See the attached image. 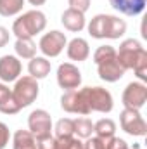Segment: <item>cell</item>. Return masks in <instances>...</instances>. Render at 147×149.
<instances>
[{
  "mask_svg": "<svg viewBox=\"0 0 147 149\" xmlns=\"http://www.w3.org/2000/svg\"><path fill=\"white\" fill-rule=\"evenodd\" d=\"M45 28H47V16L38 9L21 14L12 23V33L16 35V38H33L35 35L42 33Z\"/></svg>",
  "mask_w": 147,
  "mask_h": 149,
  "instance_id": "cell-1",
  "label": "cell"
},
{
  "mask_svg": "<svg viewBox=\"0 0 147 149\" xmlns=\"http://www.w3.org/2000/svg\"><path fill=\"white\" fill-rule=\"evenodd\" d=\"M38 94H40V85L38 80L33 76L26 74V76H19L16 80V85L12 88V97L16 101V104L19 106V109L31 106L37 101Z\"/></svg>",
  "mask_w": 147,
  "mask_h": 149,
  "instance_id": "cell-2",
  "label": "cell"
},
{
  "mask_svg": "<svg viewBox=\"0 0 147 149\" xmlns=\"http://www.w3.org/2000/svg\"><path fill=\"white\" fill-rule=\"evenodd\" d=\"M87 108L90 113H111L114 108V99L104 87H83L81 88Z\"/></svg>",
  "mask_w": 147,
  "mask_h": 149,
  "instance_id": "cell-3",
  "label": "cell"
},
{
  "mask_svg": "<svg viewBox=\"0 0 147 149\" xmlns=\"http://www.w3.org/2000/svg\"><path fill=\"white\" fill-rule=\"evenodd\" d=\"M144 52H146V49L142 47V43L139 40L126 38L119 43V50H116V61L125 70H132Z\"/></svg>",
  "mask_w": 147,
  "mask_h": 149,
  "instance_id": "cell-4",
  "label": "cell"
},
{
  "mask_svg": "<svg viewBox=\"0 0 147 149\" xmlns=\"http://www.w3.org/2000/svg\"><path fill=\"white\" fill-rule=\"evenodd\" d=\"M28 130L37 141H43L52 135V116L45 109H35L28 116Z\"/></svg>",
  "mask_w": 147,
  "mask_h": 149,
  "instance_id": "cell-5",
  "label": "cell"
},
{
  "mask_svg": "<svg viewBox=\"0 0 147 149\" xmlns=\"http://www.w3.org/2000/svg\"><path fill=\"white\" fill-rule=\"evenodd\" d=\"M121 130L132 137H144L147 134V123L139 109H123L119 114Z\"/></svg>",
  "mask_w": 147,
  "mask_h": 149,
  "instance_id": "cell-6",
  "label": "cell"
},
{
  "mask_svg": "<svg viewBox=\"0 0 147 149\" xmlns=\"http://www.w3.org/2000/svg\"><path fill=\"white\" fill-rule=\"evenodd\" d=\"M66 45H68V38L59 30H52V31L42 35L40 42H38V49L43 54V57H57V56H61Z\"/></svg>",
  "mask_w": 147,
  "mask_h": 149,
  "instance_id": "cell-7",
  "label": "cell"
},
{
  "mask_svg": "<svg viewBox=\"0 0 147 149\" xmlns=\"http://www.w3.org/2000/svg\"><path fill=\"white\" fill-rule=\"evenodd\" d=\"M121 102L126 109H142L147 102V85L142 81H130L121 95Z\"/></svg>",
  "mask_w": 147,
  "mask_h": 149,
  "instance_id": "cell-8",
  "label": "cell"
},
{
  "mask_svg": "<svg viewBox=\"0 0 147 149\" xmlns=\"http://www.w3.org/2000/svg\"><path fill=\"white\" fill-rule=\"evenodd\" d=\"M57 85L66 92V90H74L80 88L81 85V71L73 63H62L57 68Z\"/></svg>",
  "mask_w": 147,
  "mask_h": 149,
  "instance_id": "cell-9",
  "label": "cell"
},
{
  "mask_svg": "<svg viewBox=\"0 0 147 149\" xmlns=\"http://www.w3.org/2000/svg\"><path fill=\"white\" fill-rule=\"evenodd\" d=\"M61 108L66 113H73V114H81V116L90 114L81 88H80V90H78V88H74V90H66V92L61 95Z\"/></svg>",
  "mask_w": 147,
  "mask_h": 149,
  "instance_id": "cell-10",
  "label": "cell"
},
{
  "mask_svg": "<svg viewBox=\"0 0 147 149\" xmlns=\"http://www.w3.org/2000/svg\"><path fill=\"white\" fill-rule=\"evenodd\" d=\"M23 71V64L17 56H2L0 57V80L2 83H10L16 81Z\"/></svg>",
  "mask_w": 147,
  "mask_h": 149,
  "instance_id": "cell-11",
  "label": "cell"
},
{
  "mask_svg": "<svg viewBox=\"0 0 147 149\" xmlns=\"http://www.w3.org/2000/svg\"><path fill=\"white\" fill-rule=\"evenodd\" d=\"M125 71H126V70L116 61V57L111 59V61H106V63L97 64L99 78H101L102 81H107V83H116V81H119V80L125 76Z\"/></svg>",
  "mask_w": 147,
  "mask_h": 149,
  "instance_id": "cell-12",
  "label": "cell"
},
{
  "mask_svg": "<svg viewBox=\"0 0 147 149\" xmlns=\"http://www.w3.org/2000/svg\"><path fill=\"white\" fill-rule=\"evenodd\" d=\"M109 5L119 14L125 16H140L147 5V0H109Z\"/></svg>",
  "mask_w": 147,
  "mask_h": 149,
  "instance_id": "cell-13",
  "label": "cell"
},
{
  "mask_svg": "<svg viewBox=\"0 0 147 149\" xmlns=\"http://www.w3.org/2000/svg\"><path fill=\"white\" fill-rule=\"evenodd\" d=\"M61 23H62V26H64L68 31H73V33H80V31L85 30V26H87L85 14L74 10V9H69V7L62 12Z\"/></svg>",
  "mask_w": 147,
  "mask_h": 149,
  "instance_id": "cell-14",
  "label": "cell"
},
{
  "mask_svg": "<svg viewBox=\"0 0 147 149\" xmlns=\"http://www.w3.org/2000/svg\"><path fill=\"white\" fill-rule=\"evenodd\" d=\"M66 52H68V57L71 61L81 63V61H87L88 59V56H90V45H88V42L85 38L76 37L71 42H68Z\"/></svg>",
  "mask_w": 147,
  "mask_h": 149,
  "instance_id": "cell-15",
  "label": "cell"
},
{
  "mask_svg": "<svg viewBox=\"0 0 147 149\" xmlns=\"http://www.w3.org/2000/svg\"><path fill=\"white\" fill-rule=\"evenodd\" d=\"M126 33V21L118 17V16H111L106 14V26H104V40H119Z\"/></svg>",
  "mask_w": 147,
  "mask_h": 149,
  "instance_id": "cell-16",
  "label": "cell"
},
{
  "mask_svg": "<svg viewBox=\"0 0 147 149\" xmlns=\"http://www.w3.org/2000/svg\"><path fill=\"white\" fill-rule=\"evenodd\" d=\"M52 70V64L47 57L43 56H35L33 59H30L28 63V73L30 76H33L35 80H42V78H47L49 73Z\"/></svg>",
  "mask_w": 147,
  "mask_h": 149,
  "instance_id": "cell-17",
  "label": "cell"
},
{
  "mask_svg": "<svg viewBox=\"0 0 147 149\" xmlns=\"http://www.w3.org/2000/svg\"><path fill=\"white\" fill-rule=\"evenodd\" d=\"M19 106L16 104L14 97H12V90L5 85V83H0V113L2 114H16L19 113Z\"/></svg>",
  "mask_w": 147,
  "mask_h": 149,
  "instance_id": "cell-18",
  "label": "cell"
},
{
  "mask_svg": "<svg viewBox=\"0 0 147 149\" xmlns=\"http://www.w3.org/2000/svg\"><path fill=\"white\" fill-rule=\"evenodd\" d=\"M12 149H38V142L30 130H16L12 135Z\"/></svg>",
  "mask_w": 147,
  "mask_h": 149,
  "instance_id": "cell-19",
  "label": "cell"
},
{
  "mask_svg": "<svg viewBox=\"0 0 147 149\" xmlns=\"http://www.w3.org/2000/svg\"><path fill=\"white\" fill-rule=\"evenodd\" d=\"M37 43L33 42V38H17L14 43V50L16 56L19 59H33L37 56Z\"/></svg>",
  "mask_w": 147,
  "mask_h": 149,
  "instance_id": "cell-20",
  "label": "cell"
},
{
  "mask_svg": "<svg viewBox=\"0 0 147 149\" xmlns=\"http://www.w3.org/2000/svg\"><path fill=\"white\" fill-rule=\"evenodd\" d=\"M94 134L99 139H102V141H107L111 137H114V134H116V123H114V120H111V118H101L99 121H95L94 123Z\"/></svg>",
  "mask_w": 147,
  "mask_h": 149,
  "instance_id": "cell-21",
  "label": "cell"
},
{
  "mask_svg": "<svg viewBox=\"0 0 147 149\" xmlns=\"http://www.w3.org/2000/svg\"><path fill=\"white\" fill-rule=\"evenodd\" d=\"M104 26H106V14H97L90 19V23L87 24L88 35L97 40H104Z\"/></svg>",
  "mask_w": 147,
  "mask_h": 149,
  "instance_id": "cell-22",
  "label": "cell"
},
{
  "mask_svg": "<svg viewBox=\"0 0 147 149\" xmlns=\"http://www.w3.org/2000/svg\"><path fill=\"white\" fill-rule=\"evenodd\" d=\"M26 0H0V16L3 17H12L23 12Z\"/></svg>",
  "mask_w": 147,
  "mask_h": 149,
  "instance_id": "cell-23",
  "label": "cell"
},
{
  "mask_svg": "<svg viewBox=\"0 0 147 149\" xmlns=\"http://www.w3.org/2000/svg\"><path fill=\"white\" fill-rule=\"evenodd\" d=\"M54 134H55V139H61V137H71L74 135V120L71 118H61L55 127H52Z\"/></svg>",
  "mask_w": 147,
  "mask_h": 149,
  "instance_id": "cell-24",
  "label": "cell"
},
{
  "mask_svg": "<svg viewBox=\"0 0 147 149\" xmlns=\"http://www.w3.org/2000/svg\"><path fill=\"white\" fill-rule=\"evenodd\" d=\"M94 134V123L88 118H76L74 120V135L78 139H88Z\"/></svg>",
  "mask_w": 147,
  "mask_h": 149,
  "instance_id": "cell-25",
  "label": "cell"
},
{
  "mask_svg": "<svg viewBox=\"0 0 147 149\" xmlns=\"http://www.w3.org/2000/svg\"><path fill=\"white\" fill-rule=\"evenodd\" d=\"M116 57V49L112 45H101L97 47V50L94 52V63L95 64H101V63H106Z\"/></svg>",
  "mask_w": 147,
  "mask_h": 149,
  "instance_id": "cell-26",
  "label": "cell"
},
{
  "mask_svg": "<svg viewBox=\"0 0 147 149\" xmlns=\"http://www.w3.org/2000/svg\"><path fill=\"white\" fill-rule=\"evenodd\" d=\"M55 146H57V149H83V142H81V139L71 135V137L55 139Z\"/></svg>",
  "mask_w": 147,
  "mask_h": 149,
  "instance_id": "cell-27",
  "label": "cell"
},
{
  "mask_svg": "<svg viewBox=\"0 0 147 149\" xmlns=\"http://www.w3.org/2000/svg\"><path fill=\"white\" fill-rule=\"evenodd\" d=\"M132 70L135 71V76L139 78V81L146 83L147 81V50L139 57V61L135 63V66H133Z\"/></svg>",
  "mask_w": 147,
  "mask_h": 149,
  "instance_id": "cell-28",
  "label": "cell"
},
{
  "mask_svg": "<svg viewBox=\"0 0 147 149\" xmlns=\"http://www.w3.org/2000/svg\"><path fill=\"white\" fill-rule=\"evenodd\" d=\"M83 149H106V142L102 139H99L97 135L95 137H88L83 142Z\"/></svg>",
  "mask_w": 147,
  "mask_h": 149,
  "instance_id": "cell-29",
  "label": "cell"
},
{
  "mask_svg": "<svg viewBox=\"0 0 147 149\" xmlns=\"http://www.w3.org/2000/svg\"><path fill=\"white\" fill-rule=\"evenodd\" d=\"M104 142H106V149H130L126 141H123V139H119L116 135L107 139V141H104Z\"/></svg>",
  "mask_w": 147,
  "mask_h": 149,
  "instance_id": "cell-30",
  "label": "cell"
},
{
  "mask_svg": "<svg viewBox=\"0 0 147 149\" xmlns=\"http://www.w3.org/2000/svg\"><path fill=\"white\" fill-rule=\"evenodd\" d=\"M68 5H69V9H74V10L85 14L90 9V0H68Z\"/></svg>",
  "mask_w": 147,
  "mask_h": 149,
  "instance_id": "cell-31",
  "label": "cell"
},
{
  "mask_svg": "<svg viewBox=\"0 0 147 149\" xmlns=\"http://www.w3.org/2000/svg\"><path fill=\"white\" fill-rule=\"evenodd\" d=\"M9 141H10V132H9V127H7L3 121H0V149H5V148H7Z\"/></svg>",
  "mask_w": 147,
  "mask_h": 149,
  "instance_id": "cell-32",
  "label": "cell"
},
{
  "mask_svg": "<svg viewBox=\"0 0 147 149\" xmlns=\"http://www.w3.org/2000/svg\"><path fill=\"white\" fill-rule=\"evenodd\" d=\"M38 142V149H57L55 146V137H47V139H43V141H37Z\"/></svg>",
  "mask_w": 147,
  "mask_h": 149,
  "instance_id": "cell-33",
  "label": "cell"
},
{
  "mask_svg": "<svg viewBox=\"0 0 147 149\" xmlns=\"http://www.w3.org/2000/svg\"><path fill=\"white\" fill-rule=\"evenodd\" d=\"M9 40H10V33H9V30H7L5 26H0V49L5 47V45L9 43Z\"/></svg>",
  "mask_w": 147,
  "mask_h": 149,
  "instance_id": "cell-34",
  "label": "cell"
},
{
  "mask_svg": "<svg viewBox=\"0 0 147 149\" xmlns=\"http://www.w3.org/2000/svg\"><path fill=\"white\" fill-rule=\"evenodd\" d=\"M30 2V5H35V7H40V5H43L47 0H28Z\"/></svg>",
  "mask_w": 147,
  "mask_h": 149,
  "instance_id": "cell-35",
  "label": "cell"
}]
</instances>
